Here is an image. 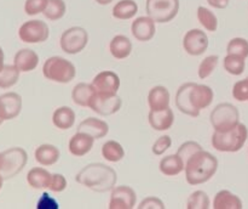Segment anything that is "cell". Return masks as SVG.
<instances>
[{
    "label": "cell",
    "instance_id": "b9f144b4",
    "mask_svg": "<svg viewBox=\"0 0 248 209\" xmlns=\"http://www.w3.org/2000/svg\"><path fill=\"white\" fill-rule=\"evenodd\" d=\"M138 209H165L164 202L157 197H147L137 207Z\"/></svg>",
    "mask_w": 248,
    "mask_h": 209
},
{
    "label": "cell",
    "instance_id": "d590c367",
    "mask_svg": "<svg viewBox=\"0 0 248 209\" xmlns=\"http://www.w3.org/2000/svg\"><path fill=\"white\" fill-rule=\"evenodd\" d=\"M228 55H237L241 57H248V41L245 38H234L227 46Z\"/></svg>",
    "mask_w": 248,
    "mask_h": 209
},
{
    "label": "cell",
    "instance_id": "5b68a950",
    "mask_svg": "<svg viewBox=\"0 0 248 209\" xmlns=\"http://www.w3.org/2000/svg\"><path fill=\"white\" fill-rule=\"evenodd\" d=\"M43 74L46 79L65 84L74 79L77 70L70 61L61 56H52L44 63Z\"/></svg>",
    "mask_w": 248,
    "mask_h": 209
},
{
    "label": "cell",
    "instance_id": "f6af8a7d",
    "mask_svg": "<svg viewBox=\"0 0 248 209\" xmlns=\"http://www.w3.org/2000/svg\"><path fill=\"white\" fill-rule=\"evenodd\" d=\"M4 51H2V49L0 48V70H2V67H4Z\"/></svg>",
    "mask_w": 248,
    "mask_h": 209
},
{
    "label": "cell",
    "instance_id": "7dc6e473",
    "mask_svg": "<svg viewBox=\"0 0 248 209\" xmlns=\"http://www.w3.org/2000/svg\"><path fill=\"white\" fill-rule=\"evenodd\" d=\"M2 182H4V177H2V175L0 174V190H1L2 187Z\"/></svg>",
    "mask_w": 248,
    "mask_h": 209
},
{
    "label": "cell",
    "instance_id": "9c48e42d",
    "mask_svg": "<svg viewBox=\"0 0 248 209\" xmlns=\"http://www.w3.org/2000/svg\"><path fill=\"white\" fill-rule=\"evenodd\" d=\"M89 43V33L82 27H72L61 35V49L69 55H75L84 50Z\"/></svg>",
    "mask_w": 248,
    "mask_h": 209
},
{
    "label": "cell",
    "instance_id": "8992f818",
    "mask_svg": "<svg viewBox=\"0 0 248 209\" xmlns=\"http://www.w3.org/2000/svg\"><path fill=\"white\" fill-rule=\"evenodd\" d=\"M28 155L21 147H12L0 153V174L4 180L16 176L26 167Z\"/></svg>",
    "mask_w": 248,
    "mask_h": 209
},
{
    "label": "cell",
    "instance_id": "bcb514c9",
    "mask_svg": "<svg viewBox=\"0 0 248 209\" xmlns=\"http://www.w3.org/2000/svg\"><path fill=\"white\" fill-rule=\"evenodd\" d=\"M96 2L99 5H109L110 2H113V0H96Z\"/></svg>",
    "mask_w": 248,
    "mask_h": 209
},
{
    "label": "cell",
    "instance_id": "e0dca14e",
    "mask_svg": "<svg viewBox=\"0 0 248 209\" xmlns=\"http://www.w3.org/2000/svg\"><path fill=\"white\" fill-rule=\"evenodd\" d=\"M93 142L94 138H92L91 135L78 131L69 141V152L75 157H82L91 151V148L93 147Z\"/></svg>",
    "mask_w": 248,
    "mask_h": 209
},
{
    "label": "cell",
    "instance_id": "52a82bcc",
    "mask_svg": "<svg viewBox=\"0 0 248 209\" xmlns=\"http://www.w3.org/2000/svg\"><path fill=\"white\" fill-rule=\"evenodd\" d=\"M211 124L215 131L227 133L240 123V113L236 106L232 104H219L211 113Z\"/></svg>",
    "mask_w": 248,
    "mask_h": 209
},
{
    "label": "cell",
    "instance_id": "6da1fadb",
    "mask_svg": "<svg viewBox=\"0 0 248 209\" xmlns=\"http://www.w3.org/2000/svg\"><path fill=\"white\" fill-rule=\"evenodd\" d=\"M215 92L210 87L196 83H186L181 85L176 94V106L182 113L198 117L200 109L210 106Z\"/></svg>",
    "mask_w": 248,
    "mask_h": 209
},
{
    "label": "cell",
    "instance_id": "c3c4849f",
    "mask_svg": "<svg viewBox=\"0 0 248 209\" xmlns=\"http://www.w3.org/2000/svg\"><path fill=\"white\" fill-rule=\"evenodd\" d=\"M2 122H4V121H2V119L0 118V125H1V123H2Z\"/></svg>",
    "mask_w": 248,
    "mask_h": 209
},
{
    "label": "cell",
    "instance_id": "30bf717a",
    "mask_svg": "<svg viewBox=\"0 0 248 209\" xmlns=\"http://www.w3.org/2000/svg\"><path fill=\"white\" fill-rule=\"evenodd\" d=\"M50 35V29L47 24L40 19H31L19 27L18 36L23 43L36 44L47 40Z\"/></svg>",
    "mask_w": 248,
    "mask_h": 209
},
{
    "label": "cell",
    "instance_id": "1f68e13d",
    "mask_svg": "<svg viewBox=\"0 0 248 209\" xmlns=\"http://www.w3.org/2000/svg\"><path fill=\"white\" fill-rule=\"evenodd\" d=\"M65 10H67V6L63 0H48L43 14L50 21H57L64 16Z\"/></svg>",
    "mask_w": 248,
    "mask_h": 209
},
{
    "label": "cell",
    "instance_id": "ac0fdd59",
    "mask_svg": "<svg viewBox=\"0 0 248 209\" xmlns=\"http://www.w3.org/2000/svg\"><path fill=\"white\" fill-rule=\"evenodd\" d=\"M78 131L81 133H86L91 135L92 138L102 139L109 133V125L104 121L98 118H93V117H89L87 119L82 121L78 126Z\"/></svg>",
    "mask_w": 248,
    "mask_h": 209
},
{
    "label": "cell",
    "instance_id": "44dd1931",
    "mask_svg": "<svg viewBox=\"0 0 248 209\" xmlns=\"http://www.w3.org/2000/svg\"><path fill=\"white\" fill-rule=\"evenodd\" d=\"M148 104L152 111H161L170 107V92L165 87L157 85L149 91Z\"/></svg>",
    "mask_w": 248,
    "mask_h": 209
},
{
    "label": "cell",
    "instance_id": "7402d4cb",
    "mask_svg": "<svg viewBox=\"0 0 248 209\" xmlns=\"http://www.w3.org/2000/svg\"><path fill=\"white\" fill-rule=\"evenodd\" d=\"M52 179V174L44 168H31L27 175V181L29 186L35 190L48 189Z\"/></svg>",
    "mask_w": 248,
    "mask_h": 209
},
{
    "label": "cell",
    "instance_id": "5bb4252c",
    "mask_svg": "<svg viewBox=\"0 0 248 209\" xmlns=\"http://www.w3.org/2000/svg\"><path fill=\"white\" fill-rule=\"evenodd\" d=\"M136 192L130 186H118L111 190L109 208L110 209H132L136 204Z\"/></svg>",
    "mask_w": 248,
    "mask_h": 209
},
{
    "label": "cell",
    "instance_id": "d6986e66",
    "mask_svg": "<svg viewBox=\"0 0 248 209\" xmlns=\"http://www.w3.org/2000/svg\"><path fill=\"white\" fill-rule=\"evenodd\" d=\"M174 123V114L170 107L161 109V111L149 112V124L153 129L157 131H164L171 129Z\"/></svg>",
    "mask_w": 248,
    "mask_h": 209
},
{
    "label": "cell",
    "instance_id": "8fae6325",
    "mask_svg": "<svg viewBox=\"0 0 248 209\" xmlns=\"http://www.w3.org/2000/svg\"><path fill=\"white\" fill-rule=\"evenodd\" d=\"M121 101L118 95H103L96 92L90 102V108L99 116H111L120 109Z\"/></svg>",
    "mask_w": 248,
    "mask_h": 209
},
{
    "label": "cell",
    "instance_id": "4dcf8cb0",
    "mask_svg": "<svg viewBox=\"0 0 248 209\" xmlns=\"http://www.w3.org/2000/svg\"><path fill=\"white\" fill-rule=\"evenodd\" d=\"M19 70L16 66L6 65L0 70V87L1 89H9L14 87L19 79Z\"/></svg>",
    "mask_w": 248,
    "mask_h": 209
},
{
    "label": "cell",
    "instance_id": "cb8c5ba5",
    "mask_svg": "<svg viewBox=\"0 0 248 209\" xmlns=\"http://www.w3.org/2000/svg\"><path fill=\"white\" fill-rule=\"evenodd\" d=\"M160 172L166 176H176L186 169V163L178 155L166 156L160 162Z\"/></svg>",
    "mask_w": 248,
    "mask_h": 209
},
{
    "label": "cell",
    "instance_id": "7a4b0ae2",
    "mask_svg": "<svg viewBox=\"0 0 248 209\" xmlns=\"http://www.w3.org/2000/svg\"><path fill=\"white\" fill-rule=\"evenodd\" d=\"M75 181L92 191L107 192L115 187L118 174L113 168L103 163H91L78 173Z\"/></svg>",
    "mask_w": 248,
    "mask_h": 209
},
{
    "label": "cell",
    "instance_id": "e575fe53",
    "mask_svg": "<svg viewBox=\"0 0 248 209\" xmlns=\"http://www.w3.org/2000/svg\"><path fill=\"white\" fill-rule=\"evenodd\" d=\"M188 209H208L210 208V198L205 191H195L190 194L186 203Z\"/></svg>",
    "mask_w": 248,
    "mask_h": 209
},
{
    "label": "cell",
    "instance_id": "60d3db41",
    "mask_svg": "<svg viewBox=\"0 0 248 209\" xmlns=\"http://www.w3.org/2000/svg\"><path fill=\"white\" fill-rule=\"evenodd\" d=\"M172 145V140L169 135H164V136H160L155 143L153 145V153L156 156H161L162 153L166 152Z\"/></svg>",
    "mask_w": 248,
    "mask_h": 209
},
{
    "label": "cell",
    "instance_id": "ffe728a7",
    "mask_svg": "<svg viewBox=\"0 0 248 209\" xmlns=\"http://www.w3.org/2000/svg\"><path fill=\"white\" fill-rule=\"evenodd\" d=\"M39 56L35 51L31 49H22L17 51L14 58V65L18 68L19 72H31L38 67Z\"/></svg>",
    "mask_w": 248,
    "mask_h": 209
},
{
    "label": "cell",
    "instance_id": "8d00e7d4",
    "mask_svg": "<svg viewBox=\"0 0 248 209\" xmlns=\"http://www.w3.org/2000/svg\"><path fill=\"white\" fill-rule=\"evenodd\" d=\"M218 62H219V57L217 55H211L203 58V61L199 66V77L201 79H206L210 77L217 68Z\"/></svg>",
    "mask_w": 248,
    "mask_h": 209
},
{
    "label": "cell",
    "instance_id": "9a60e30c",
    "mask_svg": "<svg viewBox=\"0 0 248 209\" xmlns=\"http://www.w3.org/2000/svg\"><path fill=\"white\" fill-rule=\"evenodd\" d=\"M22 97L17 92L0 95V118L2 121L14 119L21 113Z\"/></svg>",
    "mask_w": 248,
    "mask_h": 209
},
{
    "label": "cell",
    "instance_id": "d6a6232c",
    "mask_svg": "<svg viewBox=\"0 0 248 209\" xmlns=\"http://www.w3.org/2000/svg\"><path fill=\"white\" fill-rule=\"evenodd\" d=\"M198 19L203 28L208 32H216L218 28V18L211 10L207 7L199 6L198 9Z\"/></svg>",
    "mask_w": 248,
    "mask_h": 209
},
{
    "label": "cell",
    "instance_id": "ee69618b",
    "mask_svg": "<svg viewBox=\"0 0 248 209\" xmlns=\"http://www.w3.org/2000/svg\"><path fill=\"white\" fill-rule=\"evenodd\" d=\"M229 1L230 0H207V2L211 5V6L215 7V9H220V10L228 7Z\"/></svg>",
    "mask_w": 248,
    "mask_h": 209
},
{
    "label": "cell",
    "instance_id": "603a6c76",
    "mask_svg": "<svg viewBox=\"0 0 248 209\" xmlns=\"http://www.w3.org/2000/svg\"><path fill=\"white\" fill-rule=\"evenodd\" d=\"M60 150L56 146L50 145V143H44L40 145L35 150V160L41 165H53L60 159Z\"/></svg>",
    "mask_w": 248,
    "mask_h": 209
},
{
    "label": "cell",
    "instance_id": "f35d334b",
    "mask_svg": "<svg viewBox=\"0 0 248 209\" xmlns=\"http://www.w3.org/2000/svg\"><path fill=\"white\" fill-rule=\"evenodd\" d=\"M232 96L240 102H248V77L235 83L232 87Z\"/></svg>",
    "mask_w": 248,
    "mask_h": 209
},
{
    "label": "cell",
    "instance_id": "d4e9b609",
    "mask_svg": "<svg viewBox=\"0 0 248 209\" xmlns=\"http://www.w3.org/2000/svg\"><path fill=\"white\" fill-rule=\"evenodd\" d=\"M215 209H242V201L230 191L223 190L215 196L213 199Z\"/></svg>",
    "mask_w": 248,
    "mask_h": 209
},
{
    "label": "cell",
    "instance_id": "ab89813d",
    "mask_svg": "<svg viewBox=\"0 0 248 209\" xmlns=\"http://www.w3.org/2000/svg\"><path fill=\"white\" fill-rule=\"evenodd\" d=\"M48 0H26V4H24V12L29 16H34V15H38L44 12V10L46 9V5H47Z\"/></svg>",
    "mask_w": 248,
    "mask_h": 209
},
{
    "label": "cell",
    "instance_id": "83f0119b",
    "mask_svg": "<svg viewBox=\"0 0 248 209\" xmlns=\"http://www.w3.org/2000/svg\"><path fill=\"white\" fill-rule=\"evenodd\" d=\"M110 53L116 60H124L128 57L132 51V43L130 39L125 35H115L110 41Z\"/></svg>",
    "mask_w": 248,
    "mask_h": 209
},
{
    "label": "cell",
    "instance_id": "4fadbf2b",
    "mask_svg": "<svg viewBox=\"0 0 248 209\" xmlns=\"http://www.w3.org/2000/svg\"><path fill=\"white\" fill-rule=\"evenodd\" d=\"M92 85L96 89V92H99V94L116 95L120 87V78L115 72L103 70L93 78Z\"/></svg>",
    "mask_w": 248,
    "mask_h": 209
},
{
    "label": "cell",
    "instance_id": "484cf974",
    "mask_svg": "<svg viewBox=\"0 0 248 209\" xmlns=\"http://www.w3.org/2000/svg\"><path fill=\"white\" fill-rule=\"evenodd\" d=\"M94 94H96V89L93 87V85L86 84V83H79L73 89V102L78 104V106L89 107Z\"/></svg>",
    "mask_w": 248,
    "mask_h": 209
},
{
    "label": "cell",
    "instance_id": "7bdbcfd3",
    "mask_svg": "<svg viewBox=\"0 0 248 209\" xmlns=\"http://www.w3.org/2000/svg\"><path fill=\"white\" fill-rule=\"evenodd\" d=\"M67 187V180L62 174H52L51 184L48 189L53 192H62Z\"/></svg>",
    "mask_w": 248,
    "mask_h": 209
},
{
    "label": "cell",
    "instance_id": "74e56055",
    "mask_svg": "<svg viewBox=\"0 0 248 209\" xmlns=\"http://www.w3.org/2000/svg\"><path fill=\"white\" fill-rule=\"evenodd\" d=\"M201 150H202V147H201L200 143L195 142V141H188V142H184L183 145L179 146L178 151H177V155L186 162L191 156L195 155L196 152H199Z\"/></svg>",
    "mask_w": 248,
    "mask_h": 209
},
{
    "label": "cell",
    "instance_id": "2e32d148",
    "mask_svg": "<svg viewBox=\"0 0 248 209\" xmlns=\"http://www.w3.org/2000/svg\"><path fill=\"white\" fill-rule=\"evenodd\" d=\"M156 22L149 16H142L136 18L131 26V33L138 41H149L156 33Z\"/></svg>",
    "mask_w": 248,
    "mask_h": 209
},
{
    "label": "cell",
    "instance_id": "7c38bea8",
    "mask_svg": "<svg viewBox=\"0 0 248 209\" xmlns=\"http://www.w3.org/2000/svg\"><path fill=\"white\" fill-rule=\"evenodd\" d=\"M183 48L189 55L200 56L207 50L208 36L201 29H190L183 38Z\"/></svg>",
    "mask_w": 248,
    "mask_h": 209
},
{
    "label": "cell",
    "instance_id": "f546056e",
    "mask_svg": "<svg viewBox=\"0 0 248 209\" xmlns=\"http://www.w3.org/2000/svg\"><path fill=\"white\" fill-rule=\"evenodd\" d=\"M102 156L106 158L108 162L116 163L120 162L124 157H125V151H124L123 146L116 141H107L103 146H102Z\"/></svg>",
    "mask_w": 248,
    "mask_h": 209
},
{
    "label": "cell",
    "instance_id": "f1b7e54d",
    "mask_svg": "<svg viewBox=\"0 0 248 209\" xmlns=\"http://www.w3.org/2000/svg\"><path fill=\"white\" fill-rule=\"evenodd\" d=\"M138 12V5L135 0H120L113 7V17L118 19H131Z\"/></svg>",
    "mask_w": 248,
    "mask_h": 209
},
{
    "label": "cell",
    "instance_id": "836d02e7",
    "mask_svg": "<svg viewBox=\"0 0 248 209\" xmlns=\"http://www.w3.org/2000/svg\"><path fill=\"white\" fill-rule=\"evenodd\" d=\"M246 58L241 57V56L237 55H228L224 58V65L225 70L228 73L232 75H240L245 72V68H246Z\"/></svg>",
    "mask_w": 248,
    "mask_h": 209
},
{
    "label": "cell",
    "instance_id": "3957f363",
    "mask_svg": "<svg viewBox=\"0 0 248 209\" xmlns=\"http://www.w3.org/2000/svg\"><path fill=\"white\" fill-rule=\"evenodd\" d=\"M218 169V159L207 151H199L186 164V179L189 185H201L212 179Z\"/></svg>",
    "mask_w": 248,
    "mask_h": 209
},
{
    "label": "cell",
    "instance_id": "ba28073f",
    "mask_svg": "<svg viewBox=\"0 0 248 209\" xmlns=\"http://www.w3.org/2000/svg\"><path fill=\"white\" fill-rule=\"evenodd\" d=\"M145 10L155 22L167 23L178 14L179 0H147Z\"/></svg>",
    "mask_w": 248,
    "mask_h": 209
},
{
    "label": "cell",
    "instance_id": "277c9868",
    "mask_svg": "<svg viewBox=\"0 0 248 209\" xmlns=\"http://www.w3.org/2000/svg\"><path fill=\"white\" fill-rule=\"evenodd\" d=\"M248 138L247 126L239 123L227 133L215 131L212 135V146L219 152H237L246 143Z\"/></svg>",
    "mask_w": 248,
    "mask_h": 209
},
{
    "label": "cell",
    "instance_id": "4316f807",
    "mask_svg": "<svg viewBox=\"0 0 248 209\" xmlns=\"http://www.w3.org/2000/svg\"><path fill=\"white\" fill-rule=\"evenodd\" d=\"M52 123L61 130L70 129L75 123V112L70 107L62 106L53 112Z\"/></svg>",
    "mask_w": 248,
    "mask_h": 209
}]
</instances>
